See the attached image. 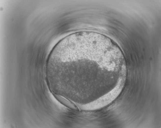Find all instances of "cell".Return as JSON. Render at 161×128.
I'll return each mask as SVG.
<instances>
[{
    "label": "cell",
    "instance_id": "6da1fadb",
    "mask_svg": "<svg viewBox=\"0 0 161 128\" xmlns=\"http://www.w3.org/2000/svg\"><path fill=\"white\" fill-rule=\"evenodd\" d=\"M121 62L114 43L99 34L81 31L70 35L57 43L46 66L64 84L87 91L99 87L103 74L116 71Z\"/></svg>",
    "mask_w": 161,
    "mask_h": 128
},
{
    "label": "cell",
    "instance_id": "7a4b0ae2",
    "mask_svg": "<svg viewBox=\"0 0 161 128\" xmlns=\"http://www.w3.org/2000/svg\"><path fill=\"white\" fill-rule=\"evenodd\" d=\"M52 94L56 99L64 106L71 109L75 110L77 109L76 106L69 101L56 93Z\"/></svg>",
    "mask_w": 161,
    "mask_h": 128
}]
</instances>
